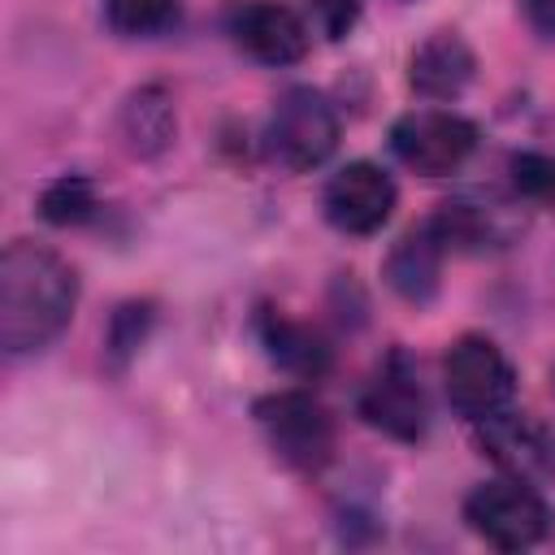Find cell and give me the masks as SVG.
<instances>
[{
  "instance_id": "ffe728a7",
  "label": "cell",
  "mask_w": 555,
  "mask_h": 555,
  "mask_svg": "<svg viewBox=\"0 0 555 555\" xmlns=\"http://www.w3.org/2000/svg\"><path fill=\"white\" fill-rule=\"evenodd\" d=\"M312 13L330 39H343V35H351V26L360 17V0H312Z\"/></svg>"
},
{
  "instance_id": "3957f363",
  "label": "cell",
  "mask_w": 555,
  "mask_h": 555,
  "mask_svg": "<svg viewBox=\"0 0 555 555\" xmlns=\"http://www.w3.org/2000/svg\"><path fill=\"white\" fill-rule=\"evenodd\" d=\"M442 386H447V403L464 421L477 425V421L512 408V399H516V369L499 351V343H490L481 334H464V338L451 343V351L442 360Z\"/></svg>"
},
{
  "instance_id": "44dd1931",
  "label": "cell",
  "mask_w": 555,
  "mask_h": 555,
  "mask_svg": "<svg viewBox=\"0 0 555 555\" xmlns=\"http://www.w3.org/2000/svg\"><path fill=\"white\" fill-rule=\"evenodd\" d=\"M520 4H525L529 26L538 35H546V39H555V0H520Z\"/></svg>"
},
{
  "instance_id": "d6986e66",
  "label": "cell",
  "mask_w": 555,
  "mask_h": 555,
  "mask_svg": "<svg viewBox=\"0 0 555 555\" xmlns=\"http://www.w3.org/2000/svg\"><path fill=\"white\" fill-rule=\"evenodd\" d=\"M147 325H152V308H147V304H121V308L113 312V325H108V356H113L117 369L139 351Z\"/></svg>"
},
{
  "instance_id": "7c38bea8",
  "label": "cell",
  "mask_w": 555,
  "mask_h": 555,
  "mask_svg": "<svg viewBox=\"0 0 555 555\" xmlns=\"http://www.w3.org/2000/svg\"><path fill=\"white\" fill-rule=\"evenodd\" d=\"M477 74V56L473 48L455 35V30H434L416 52H412V74L408 82L429 95V100H451L460 95Z\"/></svg>"
},
{
  "instance_id": "9a60e30c",
  "label": "cell",
  "mask_w": 555,
  "mask_h": 555,
  "mask_svg": "<svg viewBox=\"0 0 555 555\" xmlns=\"http://www.w3.org/2000/svg\"><path fill=\"white\" fill-rule=\"evenodd\" d=\"M121 139L134 156H160L173 134H178V117H173V100L160 82L139 87L126 104H121Z\"/></svg>"
},
{
  "instance_id": "ac0fdd59",
  "label": "cell",
  "mask_w": 555,
  "mask_h": 555,
  "mask_svg": "<svg viewBox=\"0 0 555 555\" xmlns=\"http://www.w3.org/2000/svg\"><path fill=\"white\" fill-rule=\"evenodd\" d=\"M512 186L525 199L555 204V160L542 152H516L512 156Z\"/></svg>"
},
{
  "instance_id": "5bb4252c",
  "label": "cell",
  "mask_w": 555,
  "mask_h": 555,
  "mask_svg": "<svg viewBox=\"0 0 555 555\" xmlns=\"http://www.w3.org/2000/svg\"><path fill=\"white\" fill-rule=\"evenodd\" d=\"M256 334H260L264 356H269L278 369L295 373V377H321V373L330 369V343H325L312 325L291 321V317L278 312V308H260Z\"/></svg>"
},
{
  "instance_id": "4fadbf2b",
  "label": "cell",
  "mask_w": 555,
  "mask_h": 555,
  "mask_svg": "<svg viewBox=\"0 0 555 555\" xmlns=\"http://www.w3.org/2000/svg\"><path fill=\"white\" fill-rule=\"evenodd\" d=\"M442 256H447V247L438 243V234L429 225L408 230L390 247V256H386V282H390V291L399 299H408V304H429L438 295Z\"/></svg>"
},
{
  "instance_id": "30bf717a",
  "label": "cell",
  "mask_w": 555,
  "mask_h": 555,
  "mask_svg": "<svg viewBox=\"0 0 555 555\" xmlns=\"http://www.w3.org/2000/svg\"><path fill=\"white\" fill-rule=\"evenodd\" d=\"M225 30L238 52H247L260 65H295L308 52V26L304 17L282 0H234L225 13Z\"/></svg>"
},
{
  "instance_id": "2e32d148",
  "label": "cell",
  "mask_w": 555,
  "mask_h": 555,
  "mask_svg": "<svg viewBox=\"0 0 555 555\" xmlns=\"http://www.w3.org/2000/svg\"><path fill=\"white\" fill-rule=\"evenodd\" d=\"M95 208H100L95 204V186L82 173H65V178L48 182L43 195H39V212L52 225H82V221L95 217Z\"/></svg>"
},
{
  "instance_id": "6da1fadb",
  "label": "cell",
  "mask_w": 555,
  "mask_h": 555,
  "mask_svg": "<svg viewBox=\"0 0 555 555\" xmlns=\"http://www.w3.org/2000/svg\"><path fill=\"white\" fill-rule=\"evenodd\" d=\"M78 273L43 243H9L0 256V347L9 356L43 351L74 317Z\"/></svg>"
},
{
  "instance_id": "8992f818",
  "label": "cell",
  "mask_w": 555,
  "mask_h": 555,
  "mask_svg": "<svg viewBox=\"0 0 555 555\" xmlns=\"http://www.w3.org/2000/svg\"><path fill=\"white\" fill-rule=\"evenodd\" d=\"M356 408H360L364 425L382 429V434L395 438V442H416V438H425V429H429V399H425L421 373H416V364L408 360L403 347H395V351L377 364V373L364 382Z\"/></svg>"
},
{
  "instance_id": "52a82bcc",
  "label": "cell",
  "mask_w": 555,
  "mask_h": 555,
  "mask_svg": "<svg viewBox=\"0 0 555 555\" xmlns=\"http://www.w3.org/2000/svg\"><path fill=\"white\" fill-rule=\"evenodd\" d=\"M390 147L408 169L425 178H442V173H455L473 156L477 126L447 108H416L390 126Z\"/></svg>"
},
{
  "instance_id": "9c48e42d",
  "label": "cell",
  "mask_w": 555,
  "mask_h": 555,
  "mask_svg": "<svg viewBox=\"0 0 555 555\" xmlns=\"http://www.w3.org/2000/svg\"><path fill=\"white\" fill-rule=\"evenodd\" d=\"M395 199H399V191H395V182H390V173H386L382 165H373V160H351V165H343V169L325 182L321 208H325V221H330L334 230L364 238V234H377V230L390 221Z\"/></svg>"
},
{
  "instance_id": "ba28073f",
  "label": "cell",
  "mask_w": 555,
  "mask_h": 555,
  "mask_svg": "<svg viewBox=\"0 0 555 555\" xmlns=\"http://www.w3.org/2000/svg\"><path fill=\"white\" fill-rule=\"evenodd\" d=\"M477 447L490 455L507 477L525 486H551L555 481V425L529 416V412H494L477 421Z\"/></svg>"
},
{
  "instance_id": "277c9868",
  "label": "cell",
  "mask_w": 555,
  "mask_h": 555,
  "mask_svg": "<svg viewBox=\"0 0 555 555\" xmlns=\"http://www.w3.org/2000/svg\"><path fill=\"white\" fill-rule=\"evenodd\" d=\"M256 425L269 442V451L295 468V473H317L334 455V421L330 412L304 395V390H278L256 403Z\"/></svg>"
},
{
  "instance_id": "7a4b0ae2",
  "label": "cell",
  "mask_w": 555,
  "mask_h": 555,
  "mask_svg": "<svg viewBox=\"0 0 555 555\" xmlns=\"http://www.w3.org/2000/svg\"><path fill=\"white\" fill-rule=\"evenodd\" d=\"M338 147V113L317 87H286L264 126V152L291 173L325 165Z\"/></svg>"
},
{
  "instance_id": "8fae6325",
  "label": "cell",
  "mask_w": 555,
  "mask_h": 555,
  "mask_svg": "<svg viewBox=\"0 0 555 555\" xmlns=\"http://www.w3.org/2000/svg\"><path fill=\"white\" fill-rule=\"evenodd\" d=\"M425 225L438 234L447 251H494V247H507L516 234L512 212L486 199H447Z\"/></svg>"
},
{
  "instance_id": "e0dca14e",
  "label": "cell",
  "mask_w": 555,
  "mask_h": 555,
  "mask_svg": "<svg viewBox=\"0 0 555 555\" xmlns=\"http://www.w3.org/2000/svg\"><path fill=\"white\" fill-rule=\"evenodd\" d=\"M178 13V0H104V17L117 35L126 39H143V35H156L173 22Z\"/></svg>"
},
{
  "instance_id": "5b68a950",
  "label": "cell",
  "mask_w": 555,
  "mask_h": 555,
  "mask_svg": "<svg viewBox=\"0 0 555 555\" xmlns=\"http://www.w3.org/2000/svg\"><path fill=\"white\" fill-rule=\"evenodd\" d=\"M464 520L481 542H490L499 551H525L546 538L551 512L533 494V486L507 477V481H481L477 490H468Z\"/></svg>"
}]
</instances>
